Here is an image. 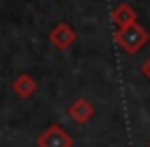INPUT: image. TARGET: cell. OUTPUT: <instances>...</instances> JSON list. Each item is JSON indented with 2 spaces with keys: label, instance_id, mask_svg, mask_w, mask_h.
I'll return each mask as SVG.
<instances>
[{
  "label": "cell",
  "instance_id": "2",
  "mask_svg": "<svg viewBox=\"0 0 150 147\" xmlns=\"http://www.w3.org/2000/svg\"><path fill=\"white\" fill-rule=\"evenodd\" d=\"M35 142H38V147H73V135L63 126L52 124L38 135Z\"/></svg>",
  "mask_w": 150,
  "mask_h": 147
},
{
  "label": "cell",
  "instance_id": "6",
  "mask_svg": "<svg viewBox=\"0 0 150 147\" xmlns=\"http://www.w3.org/2000/svg\"><path fill=\"white\" fill-rule=\"evenodd\" d=\"M110 19H112V23H115L117 28L131 26V23H136V9H134L131 5H127V2H120V5L112 9Z\"/></svg>",
  "mask_w": 150,
  "mask_h": 147
},
{
  "label": "cell",
  "instance_id": "3",
  "mask_svg": "<svg viewBox=\"0 0 150 147\" xmlns=\"http://www.w3.org/2000/svg\"><path fill=\"white\" fill-rule=\"evenodd\" d=\"M75 40H77V35H75V30H73L66 21L56 23V26L49 30V42H52L56 49H61V51L70 49V47L75 44Z\"/></svg>",
  "mask_w": 150,
  "mask_h": 147
},
{
  "label": "cell",
  "instance_id": "4",
  "mask_svg": "<svg viewBox=\"0 0 150 147\" xmlns=\"http://www.w3.org/2000/svg\"><path fill=\"white\" fill-rule=\"evenodd\" d=\"M68 117H70L75 124H87V121L94 117V105H91L87 98H75V100L68 105Z\"/></svg>",
  "mask_w": 150,
  "mask_h": 147
},
{
  "label": "cell",
  "instance_id": "5",
  "mask_svg": "<svg viewBox=\"0 0 150 147\" xmlns=\"http://www.w3.org/2000/svg\"><path fill=\"white\" fill-rule=\"evenodd\" d=\"M12 91L19 96V98H30L35 91H38V82L33 75L28 72H19L14 79H12Z\"/></svg>",
  "mask_w": 150,
  "mask_h": 147
},
{
  "label": "cell",
  "instance_id": "7",
  "mask_svg": "<svg viewBox=\"0 0 150 147\" xmlns=\"http://www.w3.org/2000/svg\"><path fill=\"white\" fill-rule=\"evenodd\" d=\"M141 75L150 82V58H148V61H143V65H141Z\"/></svg>",
  "mask_w": 150,
  "mask_h": 147
},
{
  "label": "cell",
  "instance_id": "1",
  "mask_svg": "<svg viewBox=\"0 0 150 147\" xmlns=\"http://www.w3.org/2000/svg\"><path fill=\"white\" fill-rule=\"evenodd\" d=\"M148 40H150V35H148V30H145L138 21L131 23V26H124V28H117V30H115V42H117V47L124 49L127 54L141 51V47H143Z\"/></svg>",
  "mask_w": 150,
  "mask_h": 147
}]
</instances>
